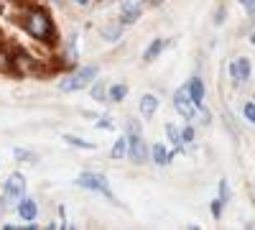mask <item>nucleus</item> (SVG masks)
<instances>
[{
  "label": "nucleus",
  "mask_w": 255,
  "mask_h": 230,
  "mask_svg": "<svg viewBox=\"0 0 255 230\" xmlns=\"http://www.w3.org/2000/svg\"><path fill=\"white\" fill-rule=\"evenodd\" d=\"M181 141H184V143H191V141H194V128H191V125H184V131H181Z\"/></svg>",
  "instance_id": "27"
},
{
  "label": "nucleus",
  "mask_w": 255,
  "mask_h": 230,
  "mask_svg": "<svg viewBox=\"0 0 255 230\" xmlns=\"http://www.w3.org/2000/svg\"><path fill=\"white\" fill-rule=\"evenodd\" d=\"M20 26L26 28V33L36 41H44V44H54L56 41V28H54V20L51 15L44 10V8H28L23 10V15H20Z\"/></svg>",
  "instance_id": "1"
},
{
  "label": "nucleus",
  "mask_w": 255,
  "mask_h": 230,
  "mask_svg": "<svg viewBox=\"0 0 255 230\" xmlns=\"http://www.w3.org/2000/svg\"><path fill=\"white\" fill-rule=\"evenodd\" d=\"M13 156H15L18 161H28V164H36V161H38V156H36L33 151H26V149H15Z\"/></svg>",
  "instance_id": "22"
},
{
  "label": "nucleus",
  "mask_w": 255,
  "mask_h": 230,
  "mask_svg": "<svg viewBox=\"0 0 255 230\" xmlns=\"http://www.w3.org/2000/svg\"><path fill=\"white\" fill-rule=\"evenodd\" d=\"M123 23H120V20H110V23H105L102 28H100V36H102V41H110V44H113V41H120V36H123Z\"/></svg>",
  "instance_id": "13"
},
{
  "label": "nucleus",
  "mask_w": 255,
  "mask_h": 230,
  "mask_svg": "<svg viewBox=\"0 0 255 230\" xmlns=\"http://www.w3.org/2000/svg\"><path fill=\"white\" fill-rule=\"evenodd\" d=\"M125 138H128V156L135 166H140L148 156V149H145V141H143V133H140V123L138 120H128L125 123Z\"/></svg>",
  "instance_id": "2"
},
{
  "label": "nucleus",
  "mask_w": 255,
  "mask_h": 230,
  "mask_svg": "<svg viewBox=\"0 0 255 230\" xmlns=\"http://www.w3.org/2000/svg\"><path fill=\"white\" fill-rule=\"evenodd\" d=\"M108 97H110L113 102H123V100L128 97V85H125V82H115V85L108 90Z\"/></svg>",
  "instance_id": "16"
},
{
  "label": "nucleus",
  "mask_w": 255,
  "mask_h": 230,
  "mask_svg": "<svg viewBox=\"0 0 255 230\" xmlns=\"http://www.w3.org/2000/svg\"><path fill=\"white\" fill-rule=\"evenodd\" d=\"M64 141H67L69 146H72V149H87V151H95L97 149V146L95 143H90V141H84V138H79V136H64Z\"/></svg>",
  "instance_id": "17"
},
{
  "label": "nucleus",
  "mask_w": 255,
  "mask_h": 230,
  "mask_svg": "<svg viewBox=\"0 0 255 230\" xmlns=\"http://www.w3.org/2000/svg\"><path fill=\"white\" fill-rule=\"evenodd\" d=\"M18 215H20V220H36V215H38V205H36V200H31V197H20L18 200Z\"/></svg>",
  "instance_id": "10"
},
{
  "label": "nucleus",
  "mask_w": 255,
  "mask_h": 230,
  "mask_svg": "<svg viewBox=\"0 0 255 230\" xmlns=\"http://www.w3.org/2000/svg\"><path fill=\"white\" fill-rule=\"evenodd\" d=\"M209 205H212V218H215V220H220V218H222V207H225V202L217 197V200H212Z\"/></svg>",
  "instance_id": "23"
},
{
  "label": "nucleus",
  "mask_w": 255,
  "mask_h": 230,
  "mask_svg": "<svg viewBox=\"0 0 255 230\" xmlns=\"http://www.w3.org/2000/svg\"><path fill=\"white\" fill-rule=\"evenodd\" d=\"M0 13H3V3H0Z\"/></svg>",
  "instance_id": "32"
},
{
  "label": "nucleus",
  "mask_w": 255,
  "mask_h": 230,
  "mask_svg": "<svg viewBox=\"0 0 255 230\" xmlns=\"http://www.w3.org/2000/svg\"><path fill=\"white\" fill-rule=\"evenodd\" d=\"M174 108H176V113L184 118V120H194V113H197V105L191 102V95H189V90L186 87H181V90H176L174 92Z\"/></svg>",
  "instance_id": "6"
},
{
  "label": "nucleus",
  "mask_w": 255,
  "mask_h": 230,
  "mask_svg": "<svg viewBox=\"0 0 255 230\" xmlns=\"http://www.w3.org/2000/svg\"><path fill=\"white\" fill-rule=\"evenodd\" d=\"M163 3V0H151V5H161Z\"/></svg>",
  "instance_id": "31"
},
{
  "label": "nucleus",
  "mask_w": 255,
  "mask_h": 230,
  "mask_svg": "<svg viewBox=\"0 0 255 230\" xmlns=\"http://www.w3.org/2000/svg\"><path fill=\"white\" fill-rule=\"evenodd\" d=\"M10 69H13V54L0 46V72H10Z\"/></svg>",
  "instance_id": "20"
},
{
  "label": "nucleus",
  "mask_w": 255,
  "mask_h": 230,
  "mask_svg": "<svg viewBox=\"0 0 255 230\" xmlns=\"http://www.w3.org/2000/svg\"><path fill=\"white\" fill-rule=\"evenodd\" d=\"M20 197H26V177L20 174V172H15V174H10L8 177V182H5V190H3V205H10V202H18Z\"/></svg>",
  "instance_id": "5"
},
{
  "label": "nucleus",
  "mask_w": 255,
  "mask_h": 230,
  "mask_svg": "<svg viewBox=\"0 0 255 230\" xmlns=\"http://www.w3.org/2000/svg\"><path fill=\"white\" fill-rule=\"evenodd\" d=\"M10 72H15V74H36L38 72V61L33 59V56H28V54H23V51H15L13 54V69Z\"/></svg>",
  "instance_id": "7"
},
{
  "label": "nucleus",
  "mask_w": 255,
  "mask_h": 230,
  "mask_svg": "<svg viewBox=\"0 0 255 230\" xmlns=\"http://www.w3.org/2000/svg\"><path fill=\"white\" fill-rule=\"evenodd\" d=\"M54 3H61V0H54Z\"/></svg>",
  "instance_id": "33"
},
{
  "label": "nucleus",
  "mask_w": 255,
  "mask_h": 230,
  "mask_svg": "<svg viewBox=\"0 0 255 230\" xmlns=\"http://www.w3.org/2000/svg\"><path fill=\"white\" fill-rule=\"evenodd\" d=\"M225 15H227V8H225V5H220V8H217V13H215V26H222V23H225Z\"/></svg>",
  "instance_id": "29"
},
{
  "label": "nucleus",
  "mask_w": 255,
  "mask_h": 230,
  "mask_svg": "<svg viewBox=\"0 0 255 230\" xmlns=\"http://www.w3.org/2000/svg\"><path fill=\"white\" fill-rule=\"evenodd\" d=\"M240 5L248 10V15L255 20V0H240Z\"/></svg>",
  "instance_id": "28"
},
{
  "label": "nucleus",
  "mask_w": 255,
  "mask_h": 230,
  "mask_svg": "<svg viewBox=\"0 0 255 230\" xmlns=\"http://www.w3.org/2000/svg\"><path fill=\"white\" fill-rule=\"evenodd\" d=\"M92 3V0H74V5H79V8H87Z\"/></svg>",
  "instance_id": "30"
},
{
  "label": "nucleus",
  "mask_w": 255,
  "mask_h": 230,
  "mask_svg": "<svg viewBox=\"0 0 255 230\" xmlns=\"http://www.w3.org/2000/svg\"><path fill=\"white\" fill-rule=\"evenodd\" d=\"M140 15H143V5L138 3V0H128V3H123L120 23H123V26H133Z\"/></svg>",
  "instance_id": "9"
},
{
  "label": "nucleus",
  "mask_w": 255,
  "mask_h": 230,
  "mask_svg": "<svg viewBox=\"0 0 255 230\" xmlns=\"http://www.w3.org/2000/svg\"><path fill=\"white\" fill-rule=\"evenodd\" d=\"M151 156H153V164H156V166H166L168 161H171V154L166 151V146H163V143H153Z\"/></svg>",
  "instance_id": "15"
},
{
  "label": "nucleus",
  "mask_w": 255,
  "mask_h": 230,
  "mask_svg": "<svg viewBox=\"0 0 255 230\" xmlns=\"http://www.w3.org/2000/svg\"><path fill=\"white\" fill-rule=\"evenodd\" d=\"M220 200L227 205V200H230V184H227V179H222L220 182Z\"/></svg>",
  "instance_id": "26"
},
{
  "label": "nucleus",
  "mask_w": 255,
  "mask_h": 230,
  "mask_svg": "<svg viewBox=\"0 0 255 230\" xmlns=\"http://www.w3.org/2000/svg\"><path fill=\"white\" fill-rule=\"evenodd\" d=\"M186 90H189V95H191V102L197 105V110L204 105V82H202V77H191L189 79V85H186Z\"/></svg>",
  "instance_id": "11"
},
{
  "label": "nucleus",
  "mask_w": 255,
  "mask_h": 230,
  "mask_svg": "<svg viewBox=\"0 0 255 230\" xmlns=\"http://www.w3.org/2000/svg\"><path fill=\"white\" fill-rule=\"evenodd\" d=\"M97 74H100V67H97V64H84V67L77 69L72 77L61 79V82H59V90H61V92H77V90H84V87H90L92 82L97 79Z\"/></svg>",
  "instance_id": "3"
},
{
  "label": "nucleus",
  "mask_w": 255,
  "mask_h": 230,
  "mask_svg": "<svg viewBox=\"0 0 255 230\" xmlns=\"http://www.w3.org/2000/svg\"><path fill=\"white\" fill-rule=\"evenodd\" d=\"M108 90H110V87L105 85L102 79H95V82H92V90H90V92H92V100H97V102L105 100V97H108Z\"/></svg>",
  "instance_id": "19"
},
{
  "label": "nucleus",
  "mask_w": 255,
  "mask_h": 230,
  "mask_svg": "<svg viewBox=\"0 0 255 230\" xmlns=\"http://www.w3.org/2000/svg\"><path fill=\"white\" fill-rule=\"evenodd\" d=\"M166 136H168V141H171L174 146H184V141H181V133L176 131V125L166 123Z\"/></svg>",
  "instance_id": "21"
},
{
  "label": "nucleus",
  "mask_w": 255,
  "mask_h": 230,
  "mask_svg": "<svg viewBox=\"0 0 255 230\" xmlns=\"http://www.w3.org/2000/svg\"><path fill=\"white\" fill-rule=\"evenodd\" d=\"M253 74V61L248 56H238L235 61L230 64V77L235 79V85H240V82H248Z\"/></svg>",
  "instance_id": "8"
},
{
  "label": "nucleus",
  "mask_w": 255,
  "mask_h": 230,
  "mask_svg": "<svg viewBox=\"0 0 255 230\" xmlns=\"http://www.w3.org/2000/svg\"><path fill=\"white\" fill-rule=\"evenodd\" d=\"M166 44H168V41H163V38H153L151 46L143 51V61H156V59L161 56V51L166 49Z\"/></svg>",
  "instance_id": "14"
},
{
  "label": "nucleus",
  "mask_w": 255,
  "mask_h": 230,
  "mask_svg": "<svg viewBox=\"0 0 255 230\" xmlns=\"http://www.w3.org/2000/svg\"><path fill=\"white\" fill-rule=\"evenodd\" d=\"M243 115L248 118V123L255 125V102H245V105H243Z\"/></svg>",
  "instance_id": "24"
},
{
  "label": "nucleus",
  "mask_w": 255,
  "mask_h": 230,
  "mask_svg": "<svg viewBox=\"0 0 255 230\" xmlns=\"http://www.w3.org/2000/svg\"><path fill=\"white\" fill-rule=\"evenodd\" d=\"M110 156H113V159H123V156H128V138H125V136H120V138L113 143Z\"/></svg>",
  "instance_id": "18"
},
{
  "label": "nucleus",
  "mask_w": 255,
  "mask_h": 230,
  "mask_svg": "<svg viewBox=\"0 0 255 230\" xmlns=\"http://www.w3.org/2000/svg\"><path fill=\"white\" fill-rule=\"evenodd\" d=\"M74 184H77V187H82V190L100 192V195H105V197L115 200V197H113V192H110V182H108V177H105V174H97V172H82V174L74 179Z\"/></svg>",
  "instance_id": "4"
},
{
  "label": "nucleus",
  "mask_w": 255,
  "mask_h": 230,
  "mask_svg": "<svg viewBox=\"0 0 255 230\" xmlns=\"http://www.w3.org/2000/svg\"><path fill=\"white\" fill-rule=\"evenodd\" d=\"M95 125H97L100 131H102V128H105V131H113V128H115L113 118H108V115H105V118H97V123H95Z\"/></svg>",
  "instance_id": "25"
},
{
  "label": "nucleus",
  "mask_w": 255,
  "mask_h": 230,
  "mask_svg": "<svg viewBox=\"0 0 255 230\" xmlns=\"http://www.w3.org/2000/svg\"><path fill=\"white\" fill-rule=\"evenodd\" d=\"M138 110H140V115H143L145 120H151V118L156 115V110H158V97H156L153 92L143 95V97H140V105H138Z\"/></svg>",
  "instance_id": "12"
}]
</instances>
